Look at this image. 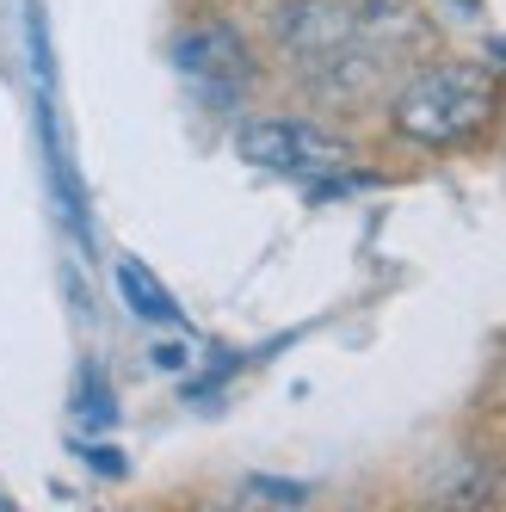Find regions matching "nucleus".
I'll return each instance as SVG.
<instances>
[{
	"mask_svg": "<svg viewBox=\"0 0 506 512\" xmlns=\"http://www.w3.org/2000/svg\"><path fill=\"white\" fill-rule=\"evenodd\" d=\"M494 118V75L476 62H432L395 99V130L420 149H457Z\"/></svg>",
	"mask_w": 506,
	"mask_h": 512,
	"instance_id": "f03ea898",
	"label": "nucleus"
},
{
	"mask_svg": "<svg viewBox=\"0 0 506 512\" xmlns=\"http://www.w3.org/2000/svg\"><path fill=\"white\" fill-rule=\"evenodd\" d=\"M235 155L247 167L278 173V179H340L352 167L346 142L303 124V118H253V124H241L235 130Z\"/></svg>",
	"mask_w": 506,
	"mask_h": 512,
	"instance_id": "7ed1b4c3",
	"label": "nucleus"
},
{
	"mask_svg": "<svg viewBox=\"0 0 506 512\" xmlns=\"http://www.w3.org/2000/svg\"><path fill=\"white\" fill-rule=\"evenodd\" d=\"M500 62H506V44H500Z\"/></svg>",
	"mask_w": 506,
	"mask_h": 512,
	"instance_id": "423d86ee",
	"label": "nucleus"
},
{
	"mask_svg": "<svg viewBox=\"0 0 506 512\" xmlns=\"http://www.w3.org/2000/svg\"><path fill=\"white\" fill-rule=\"evenodd\" d=\"M118 297H124V309L136 315V321H149V327H173L179 321V303H173V290L142 266V260H118Z\"/></svg>",
	"mask_w": 506,
	"mask_h": 512,
	"instance_id": "39448f33",
	"label": "nucleus"
},
{
	"mask_svg": "<svg viewBox=\"0 0 506 512\" xmlns=\"http://www.w3.org/2000/svg\"><path fill=\"white\" fill-rule=\"evenodd\" d=\"M173 62L186 68L192 81H210V87H241L253 75V56H247V44L235 38L229 25H198V31H186V38L173 44Z\"/></svg>",
	"mask_w": 506,
	"mask_h": 512,
	"instance_id": "20e7f679",
	"label": "nucleus"
},
{
	"mask_svg": "<svg viewBox=\"0 0 506 512\" xmlns=\"http://www.w3.org/2000/svg\"><path fill=\"white\" fill-rule=\"evenodd\" d=\"M278 38L309 81H328L334 93H358L365 81H377V7L365 0H291L278 13Z\"/></svg>",
	"mask_w": 506,
	"mask_h": 512,
	"instance_id": "f257e3e1",
	"label": "nucleus"
}]
</instances>
